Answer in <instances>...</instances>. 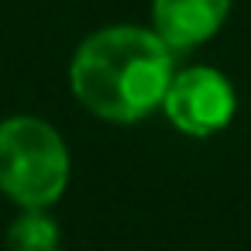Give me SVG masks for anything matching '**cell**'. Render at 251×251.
Returning a JSON list of instances; mask_svg holds the SVG:
<instances>
[{
    "label": "cell",
    "mask_w": 251,
    "mask_h": 251,
    "mask_svg": "<svg viewBox=\"0 0 251 251\" xmlns=\"http://www.w3.org/2000/svg\"><path fill=\"white\" fill-rule=\"evenodd\" d=\"M69 79L86 110L114 124H131L165 100L172 49L145 28H103L79 45Z\"/></svg>",
    "instance_id": "1"
},
{
    "label": "cell",
    "mask_w": 251,
    "mask_h": 251,
    "mask_svg": "<svg viewBox=\"0 0 251 251\" xmlns=\"http://www.w3.org/2000/svg\"><path fill=\"white\" fill-rule=\"evenodd\" d=\"M69 182V151L59 131L38 117L0 124V189L25 210H42Z\"/></svg>",
    "instance_id": "2"
},
{
    "label": "cell",
    "mask_w": 251,
    "mask_h": 251,
    "mask_svg": "<svg viewBox=\"0 0 251 251\" xmlns=\"http://www.w3.org/2000/svg\"><path fill=\"white\" fill-rule=\"evenodd\" d=\"M162 107L179 131L206 138L230 124L237 100H234V86L227 76H220L217 69L196 66V69L172 76Z\"/></svg>",
    "instance_id": "3"
},
{
    "label": "cell",
    "mask_w": 251,
    "mask_h": 251,
    "mask_svg": "<svg viewBox=\"0 0 251 251\" xmlns=\"http://www.w3.org/2000/svg\"><path fill=\"white\" fill-rule=\"evenodd\" d=\"M227 11L230 0H155L151 4L155 35L172 52H186L213 38L227 21Z\"/></svg>",
    "instance_id": "4"
},
{
    "label": "cell",
    "mask_w": 251,
    "mask_h": 251,
    "mask_svg": "<svg viewBox=\"0 0 251 251\" xmlns=\"http://www.w3.org/2000/svg\"><path fill=\"white\" fill-rule=\"evenodd\" d=\"M7 251H59V227L42 210H28L7 230Z\"/></svg>",
    "instance_id": "5"
}]
</instances>
